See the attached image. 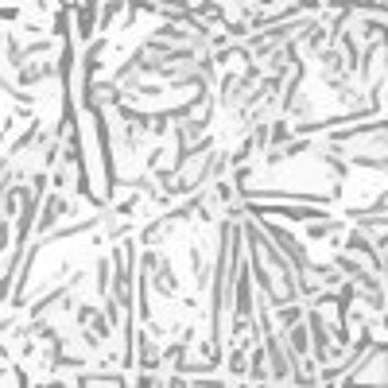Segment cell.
Masks as SVG:
<instances>
[{
  "instance_id": "cell-1",
  "label": "cell",
  "mask_w": 388,
  "mask_h": 388,
  "mask_svg": "<svg viewBox=\"0 0 388 388\" xmlns=\"http://www.w3.org/2000/svg\"><path fill=\"white\" fill-rule=\"evenodd\" d=\"M62 210H66V198H62V194H47V206H43V217H39V229H51L54 225V217L62 214Z\"/></svg>"
},
{
  "instance_id": "cell-2",
  "label": "cell",
  "mask_w": 388,
  "mask_h": 388,
  "mask_svg": "<svg viewBox=\"0 0 388 388\" xmlns=\"http://www.w3.org/2000/svg\"><path fill=\"white\" fill-rule=\"evenodd\" d=\"M74 384H124L121 372H78Z\"/></svg>"
},
{
  "instance_id": "cell-3",
  "label": "cell",
  "mask_w": 388,
  "mask_h": 388,
  "mask_svg": "<svg viewBox=\"0 0 388 388\" xmlns=\"http://www.w3.org/2000/svg\"><path fill=\"white\" fill-rule=\"evenodd\" d=\"M140 365H144V369H155V365H159V349H155V341H147V334H140Z\"/></svg>"
}]
</instances>
